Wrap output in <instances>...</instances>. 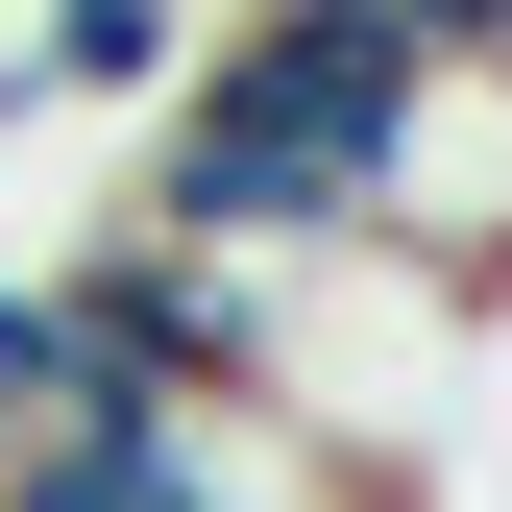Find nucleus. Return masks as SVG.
I'll use <instances>...</instances> for the list:
<instances>
[{
  "label": "nucleus",
  "instance_id": "2",
  "mask_svg": "<svg viewBox=\"0 0 512 512\" xmlns=\"http://www.w3.org/2000/svg\"><path fill=\"white\" fill-rule=\"evenodd\" d=\"M366 244H391L415 293H512V49H439L391 171H366Z\"/></svg>",
  "mask_w": 512,
  "mask_h": 512
},
{
  "label": "nucleus",
  "instance_id": "3",
  "mask_svg": "<svg viewBox=\"0 0 512 512\" xmlns=\"http://www.w3.org/2000/svg\"><path fill=\"white\" fill-rule=\"evenodd\" d=\"M49 391H74V317H49V269H0V439H25Z\"/></svg>",
  "mask_w": 512,
  "mask_h": 512
},
{
  "label": "nucleus",
  "instance_id": "1",
  "mask_svg": "<svg viewBox=\"0 0 512 512\" xmlns=\"http://www.w3.org/2000/svg\"><path fill=\"white\" fill-rule=\"evenodd\" d=\"M439 49L391 0H244V25L171 74V147H147V244H220V269H317V244H366V171H391Z\"/></svg>",
  "mask_w": 512,
  "mask_h": 512
}]
</instances>
